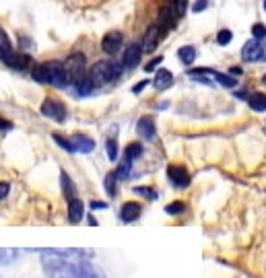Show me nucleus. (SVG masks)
<instances>
[{
	"instance_id": "obj_23",
	"label": "nucleus",
	"mask_w": 266,
	"mask_h": 278,
	"mask_svg": "<svg viewBox=\"0 0 266 278\" xmlns=\"http://www.w3.org/2000/svg\"><path fill=\"white\" fill-rule=\"evenodd\" d=\"M178 56H180V60L184 62L186 66H190V64L196 60V50H194L192 46H184V48H180Z\"/></svg>"
},
{
	"instance_id": "obj_5",
	"label": "nucleus",
	"mask_w": 266,
	"mask_h": 278,
	"mask_svg": "<svg viewBox=\"0 0 266 278\" xmlns=\"http://www.w3.org/2000/svg\"><path fill=\"white\" fill-rule=\"evenodd\" d=\"M264 46H262V42H258V40H250L244 48H242V58H244V62H260V60H264Z\"/></svg>"
},
{
	"instance_id": "obj_8",
	"label": "nucleus",
	"mask_w": 266,
	"mask_h": 278,
	"mask_svg": "<svg viewBox=\"0 0 266 278\" xmlns=\"http://www.w3.org/2000/svg\"><path fill=\"white\" fill-rule=\"evenodd\" d=\"M122 42H124V36L120 31H110L108 36L102 40V48H104V52L106 54H116L120 48H122Z\"/></svg>"
},
{
	"instance_id": "obj_35",
	"label": "nucleus",
	"mask_w": 266,
	"mask_h": 278,
	"mask_svg": "<svg viewBox=\"0 0 266 278\" xmlns=\"http://www.w3.org/2000/svg\"><path fill=\"white\" fill-rule=\"evenodd\" d=\"M161 62H163V58H161V56H157V58H153L151 62H148V64L144 66V70H146V72H153V70H155V68H157V66H159Z\"/></svg>"
},
{
	"instance_id": "obj_33",
	"label": "nucleus",
	"mask_w": 266,
	"mask_h": 278,
	"mask_svg": "<svg viewBox=\"0 0 266 278\" xmlns=\"http://www.w3.org/2000/svg\"><path fill=\"white\" fill-rule=\"evenodd\" d=\"M252 36H254V40H258V42L266 40V27L260 25V23H256V25L252 27Z\"/></svg>"
},
{
	"instance_id": "obj_19",
	"label": "nucleus",
	"mask_w": 266,
	"mask_h": 278,
	"mask_svg": "<svg viewBox=\"0 0 266 278\" xmlns=\"http://www.w3.org/2000/svg\"><path fill=\"white\" fill-rule=\"evenodd\" d=\"M60 184H62V192H64L66 200L76 198V188H74L72 180L68 178V173H66V171H62V173H60Z\"/></svg>"
},
{
	"instance_id": "obj_27",
	"label": "nucleus",
	"mask_w": 266,
	"mask_h": 278,
	"mask_svg": "<svg viewBox=\"0 0 266 278\" xmlns=\"http://www.w3.org/2000/svg\"><path fill=\"white\" fill-rule=\"evenodd\" d=\"M116 182H118V176H116V171L108 173V176H106V192L110 194V198L116 196Z\"/></svg>"
},
{
	"instance_id": "obj_20",
	"label": "nucleus",
	"mask_w": 266,
	"mask_h": 278,
	"mask_svg": "<svg viewBox=\"0 0 266 278\" xmlns=\"http://www.w3.org/2000/svg\"><path fill=\"white\" fill-rule=\"evenodd\" d=\"M248 103L254 112H266V95L264 93H252L248 97Z\"/></svg>"
},
{
	"instance_id": "obj_3",
	"label": "nucleus",
	"mask_w": 266,
	"mask_h": 278,
	"mask_svg": "<svg viewBox=\"0 0 266 278\" xmlns=\"http://www.w3.org/2000/svg\"><path fill=\"white\" fill-rule=\"evenodd\" d=\"M64 68H66V76H68L70 84L80 82L87 76V58H85V54H80V52L70 54L68 60L64 62Z\"/></svg>"
},
{
	"instance_id": "obj_31",
	"label": "nucleus",
	"mask_w": 266,
	"mask_h": 278,
	"mask_svg": "<svg viewBox=\"0 0 266 278\" xmlns=\"http://www.w3.org/2000/svg\"><path fill=\"white\" fill-rule=\"evenodd\" d=\"M106 148H108V157H110V161H116V159H118V144H116L114 138H108Z\"/></svg>"
},
{
	"instance_id": "obj_12",
	"label": "nucleus",
	"mask_w": 266,
	"mask_h": 278,
	"mask_svg": "<svg viewBox=\"0 0 266 278\" xmlns=\"http://www.w3.org/2000/svg\"><path fill=\"white\" fill-rule=\"evenodd\" d=\"M161 38H163V31H161V27L155 23L151 29L146 31V36H144V44H142V50L151 54V52L157 48V44H159V40H161Z\"/></svg>"
},
{
	"instance_id": "obj_40",
	"label": "nucleus",
	"mask_w": 266,
	"mask_h": 278,
	"mask_svg": "<svg viewBox=\"0 0 266 278\" xmlns=\"http://www.w3.org/2000/svg\"><path fill=\"white\" fill-rule=\"evenodd\" d=\"M91 208H93V210H99V208H102V210H106V208H108V202H91Z\"/></svg>"
},
{
	"instance_id": "obj_16",
	"label": "nucleus",
	"mask_w": 266,
	"mask_h": 278,
	"mask_svg": "<svg viewBox=\"0 0 266 278\" xmlns=\"http://www.w3.org/2000/svg\"><path fill=\"white\" fill-rule=\"evenodd\" d=\"M70 140H72V144H74V150H78V152H91V150L95 148L93 138H89V136H85V134H74Z\"/></svg>"
},
{
	"instance_id": "obj_11",
	"label": "nucleus",
	"mask_w": 266,
	"mask_h": 278,
	"mask_svg": "<svg viewBox=\"0 0 266 278\" xmlns=\"http://www.w3.org/2000/svg\"><path fill=\"white\" fill-rule=\"evenodd\" d=\"M136 132H138L142 138H146V140H153V138L157 136L153 118H151V116H142V118L138 120V124H136Z\"/></svg>"
},
{
	"instance_id": "obj_14",
	"label": "nucleus",
	"mask_w": 266,
	"mask_h": 278,
	"mask_svg": "<svg viewBox=\"0 0 266 278\" xmlns=\"http://www.w3.org/2000/svg\"><path fill=\"white\" fill-rule=\"evenodd\" d=\"M4 64H8L10 68H16V70H23L31 64V56L25 54V52H12V54L4 60Z\"/></svg>"
},
{
	"instance_id": "obj_44",
	"label": "nucleus",
	"mask_w": 266,
	"mask_h": 278,
	"mask_svg": "<svg viewBox=\"0 0 266 278\" xmlns=\"http://www.w3.org/2000/svg\"><path fill=\"white\" fill-rule=\"evenodd\" d=\"M264 10H266V0H264Z\"/></svg>"
},
{
	"instance_id": "obj_18",
	"label": "nucleus",
	"mask_w": 266,
	"mask_h": 278,
	"mask_svg": "<svg viewBox=\"0 0 266 278\" xmlns=\"http://www.w3.org/2000/svg\"><path fill=\"white\" fill-rule=\"evenodd\" d=\"M31 76L36 82L40 84H50V70H48V64H36L33 66V70H31Z\"/></svg>"
},
{
	"instance_id": "obj_7",
	"label": "nucleus",
	"mask_w": 266,
	"mask_h": 278,
	"mask_svg": "<svg viewBox=\"0 0 266 278\" xmlns=\"http://www.w3.org/2000/svg\"><path fill=\"white\" fill-rule=\"evenodd\" d=\"M168 178L176 188H188L190 186V173L182 165H170L168 167Z\"/></svg>"
},
{
	"instance_id": "obj_10",
	"label": "nucleus",
	"mask_w": 266,
	"mask_h": 278,
	"mask_svg": "<svg viewBox=\"0 0 266 278\" xmlns=\"http://www.w3.org/2000/svg\"><path fill=\"white\" fill-rule=\"evenodd\" d=\"M142 212V206L138 202H124L120 208V218L124 222H134Z\"/></svg>"
},
{
	"instance_id": "obj_24",
	"label": "nucleus",
	"mask_w": 266,
	"mask_h": 278,
	"mask_svg": "<svg viewBox=\"0 0 266 278\" xmlns=\"http://www.w3.org/2000/svg\"><path fill=\"white\" fill-rule=\"evenodd\" d=\"M130 169H132V159L122 157V161L118 163V169H116V176H118V180H126L130 176Z\"/></svg>"
},
{
	"instance_id": "obj_17",
	"label": "nucleus",
	"mask_w": 266,
	"mask_h": 278,
	"mask_svg": "<svg viewBox=\"0 0 266 278\" xmlns=\"http://www.w3.org/2000/svg\"><path fill=\"white\" fill-rule=\"evenodd\" d=\"M153 84H155V89H157V91H165V89H170V86L174 84V74H172L170 70H165V68H161V70L155 74Z\"/></svg>"
},
{
	"instance_id": "obj_6",
	"label": "nucleus",
	"mask_w": 266,
	"mask_h": 278,
	"mask_svg": "<svg viewBox=\"0 0 266 278\" xmlns=\"http://www.w3.org/2000/svg\"><path fill=\"white\" fill-rule=\"evenodd\" d=\"M48 64V70H50V84L58 86V89H62V86L68 82V76H66V68H64V62H46Z\"/></svg>"
},
{
	"instance_id": "obj_25",
	"label": "nucleus",
	"mask_w": 266,
	"mask_h": 278,
	"mask_svg": "<svg viewBox=\"0 0 266 278\" xmlns=\"http://www.w3.org/2000/svg\"><path fill=\"white\" fill-rule=\"evenodd\" d=\"M74 86V91L78 93V95H89L91 91H93V82H91V78H89V74L82 78L80 82H76V84H72Z\"/></svg>"
},
{
	"instance_id": "obj_22",
	"label": "nucleus",
	"mask_w": 266,
	"mask_h": 278,
	"mask_svg": "<svg viewBox=\"0 0 266 278\" xmlns=\"http://www.w3.org/2000/svg\"><path fill=\"white\" fill-rule=\"evenodd\" d=\"M208 74L217 80L219 84H223V86H227V89H231V86H236L238 84V80L234 78V76H229V74H223V72H214V70H210L208 68Z\"/></svg>"
},
{
	"instance_id": "obj_15",
	"label": "nucleus",
	"mask_w": 266,
	"mask_h": 278,
	"mask_svg": "<svg viewBox=\"0 0 266 278\" xmlns=\"http://www.w3.org/2000/svg\"><path fill=\"white\" fill-rule=\"evenodd\" d=\"M82 216H85V204H82L78 198L68 200V220L72 224H76V222L82 220Z\"/></svg>"
},
{
	"instance_id": "obj_42",
	"label": "nucleus",
	"mask_w": 266,
	"mask_h": 278,
	"mask_svg": "<svg viewBox=\"0 0 266 278\" xmlns=\"http://www.w3.org/2000/svg\"><path fill=\"white\" fill-rule=\"evenodd\" d=\"M229 72H231V74H242V68H240V66H234Z\"/></svg>"
},
{
	"instance_id": "obj_2",
	"label": "nucleus",
	"mask_w": 266,
	"mask_h": 278,
	"mask_svg": "<svg viewBox=\"0 0 266 278\" xmlns=\"http://www.w3.org/2000/svg\"><path fill=\"white\" fill-rule=\"evenodd\" d=\"M120 74H122V64L110 62V60L95 62L93 68L89 70V78H91L93 86H104L116 78H120Z\"/></svg>"
},
{
	"instance_id": "obj_34",
	"label": "nucleus",
	"mask_w": 266,
	"mask_h": 278,
	"mask_svg": "<svg viewBox=\"0 0 266 278\" xmlns=\"http://www.w3.org/2000/svg\"><path fill=\"white\" fill-rule=\"evenodd\" d=\"M134 194H140V196L151 198V200H155V198H157V192H155L153 188H134Z\"/></svg>"
},
{
	"instance_id": "obj_37",
	"label": "nucleus",
	"mask_w": 266,
	"mask_h": 278,
	"mask_svg": "<svg viewBox=\"0 0 266 278\" xmlns=\"http://www.w3.org/2000/svg\"><path fill=\"white\" fill-rule=\"evenodd\" d=\"M10 192V184L8 182H0V200H4Z\"/></svg>"
},
{
	"instance_id": "obj_26",
	"label": "nucleus",
	"mask_w": 266,
	"mask_h": 278,
	"mask_svg": "<svg viewBox=\"0 0 266 278\" xmlns=\"http://www.w3.org/2000/svg\"><path fill=\"white\" fill-rule=\"evenodd\" d=\"M142 154V144L140 142H130L128 146H126V150H124V157H128V159H138Z\"/></svg>"
},
{
	"instance_id": "obj_36",
	"label": "nucleus",
	"mask_w": 266,
	"mask_h": 278,
	"mask_svg": "<svg viewBox=\"0 0 266 278\" xmlns=\"http://www.w3.org/2000/svg\"><path fill=\"white\" fill-rule=\"evenodd\" d=\"M174 2H176V8H178V14L182 16L188 8V0H174Z\"/></svg>"
},
{
	"instance_id": "obj_41",
	"label": "nucleus",
	"mask_w": 266,
	"mask_h": 278,
	"mask_svg": "<svg viewBox=\"0 0 266 278\" xmlns=\"http://www.w3.org/2000/svg\"><path fill=\"white\" fill-rule=\"evenodd\" d=\"M146 84H148V80H140V82H138V84L134 86V89H132V93H136V95H138V93H140V91L144 89V86H146Z\"/></svg>"
},
{
	"instance_id": "obj_30",
	"label": "nucleus",
	"mask_w": 266,
	"mask_h": 278,
	"mask_svg": "<svg viewBox=\"0 0 266 278\" xmlns=\"http://www.w3.org/2000/svg\"><path fill=\"white\" fill-rule=\"evenodd\" d=\"M54 138V140L64 148V150H68V152H76L74 150V144H72V140H68V138H64V136H60V134H54L52 136Z\"/></svg>"
},
{
	"instance_id": "obj_21",
	"label": "nucleus",
	"mask_w": 266,
	"mask_h": 278,
	"mask_svg": "<svg viewBox=\"0 0 266 278\" xmlns=\"http://www.w3.org/2000/svg\"><path fill=\"white\" fill-rule=\"evenodd\" d=\"M12 54V48H10V42H8V36L4 33V29L0 27V60H6L8 56Z\"/></svg>"
},
{
	"instance_id": "obj_28",
	"label": "nucleus",
	"mask_w": 266,
	"mask_h": 278,
	"mask_svg": "<svg viewBox=\"0 0 266 278\" xmlns=\"http://www.w3.org/2000/svg\"><path fill=\"white\" fill-rule=\"evenodd\" d=\"M19 252L16 250H0V264H12Z\"/></svg>"
},
{
	"instance_id": "obj_13",
	"label": "nucleus",
	"mask_w": 266,
	"mask_h": 278,
	"mask_svg": "<svg viewBox=\"0 0 266 278\" xmlns=\"http://www.w3.org/2000/svg\"><path fill=\"white\" fill-rule=\"evenodd\" d=\"M76 278H106V276H104V272L99 270L95 264H91L89 260H80Z\"/></svg>"
},
{
	"instance_id": "obj_43",
	"label": "nucleus",
	"mask_w": 266,
	"mask_h": 278,
	"mask_svg": "<svg viewBox=\"0 0 266 278\" xmlns=\"http://www.w3.org/2000/svg\"><path fill=\"white\" fill-rule=\"evenodd\" d=\"M262 80H264V84H266V74H264V78H262Z\"/></svg>"
},
{
	"instance_id": "obj_38",
	"label": "nucleus",
	"mask_w": 266,
	"mask_h": 278,
	"mask_svg": "<svg viewBox=\"0 0 266 278\" xmlns=\"http://www.w3.org/2000/svg\"><path fill=\"white\" fill-rule=\"evenodd\" d=\"M208 6V0H196V4H194V12H200Z\"/></svg>"
},
{
	"instance_id": "obj_9",
	"label": "nucleus",
	"mask_w": 266,
	"mask_h": 278,
	"mask_svg": "<svg viewBox=\"0 0 266 278\" xmlns=\"http://www.w3.org/2000/svg\"><path fill=\"white\" fill-rule=\"evenodd\" d=\"M142 52H144V50H142L140 44H132V46H128L126 52H124V60H122V64H124L126 68H134V66L140 62Z\"/></svg>"
},
{
	"instance_id": "obj_4",
	"label": "nucleus",
	"mask_w": 266,
	"mask_h": 278,
	"mask_svg": "<svg viewBox=\"0 0 266 278\" xmlns=\"http://www.w3.org/2000/svg\"><path fill=\"white\" fill-rule=\"evenodd\" d=\"M42 114L50 120H56V122H64L66 120V108H64V103L58 101V99H46L42 103Z\"/></svg>"
},
{
	"instance_id": "obj_29",
	"label": "nucleus",
	"mask_w": 266,
	"mask_h": 278,
	"mask_svg": "<svg viewBox=\"0 0 266 278\" xmlns=\"http://www.w3.org/2000/svg\"><path fill=\"white\" fill-rule=\"evenodd\" d=\"M184 210H186V204H184V202H180V200L165 206V212H168V214H182Z\"/></svg>"
},
{
	"instance_id": "obj_32",
	"label": "nucleus",
	"mask_w": 266,
	"mask_h": 278,
	"mask_svg": "<svg viewBox=\"0 0 266 278\" xmlns=\"http://www.w3.org/2000/svg\"><path fill=\"white\" fill-rule=\"evenodd\" d=\"M231 40H234V33H231L229 29H221V31L217 33V44H219V46H227Z\"/></svg>"
},
{
	"instance_id": "obj_39",
	"label": "nucleus",
	"mask_w": 266,
	"mask_h": 278,
	"mask_svg": "<svg viewBox=\"0 0 266 278\" xmlns=\"http://www.w3.org/2000/svg\"><path fill=\"white\" fill-rule=\"evenodd\" d=\"M0 130H12V122H8V120H4L2 116H0Z\"/></svg>"
},
{
	"instance_id": "obj_1",
	"label": "nucleus",
	"mask_w": 266,
	"mask_h": 278,
	"mask_svg": "<svg viewBox=\"0 0 266 278\" xmlns=\"http://www.w3.org/2000/svg\"><path fill=\"white\" fill-rule=\"evenodd\" d=\"M42 258V266L50 278H76L78 274V262H72L68 258H62L56 254H50L44 250H38Z\"/></svg>"
}]
</instances>
